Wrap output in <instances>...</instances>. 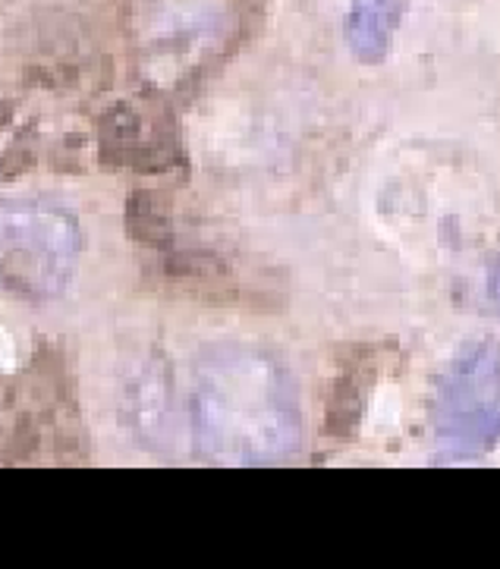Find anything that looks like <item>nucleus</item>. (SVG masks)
Returning a JSON list of instances; mask_svg holds the SVG:
<instances>
[{"label":"nucleus","instance_id":"obj_1","mask_svg":"<svg viewBox=\"0 0 500 569\" xmlns=\"http://www.w3.org/2000/svg\"><path fill=\"white\" fill-rule=\"evenodd\" d=\"M192 422L202 450L230 462H261L293 450L297 409L271 359L240 347L211 349L196 371Z\"/></svg>","mask_w":500,"mask_h":569},{"label":"nucleus","instance_id":"obj_2","mask_svg":"<svg viewBox=\"0 0 500 569\" xmlns=\"http://www.w3.org/2000/svg\"><path fill=\"white\" fill-rule=\"evenodd\" d=\"M82 256V233L57 204L0 202V293L48 302L70 287Z\"/></svg>","mask_w":500,"mask_h":569}]
</instances>
